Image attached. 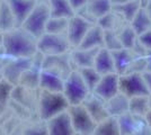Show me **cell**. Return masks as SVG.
Masks as SVG:
<instances>
[{
	"instance_id": "cell-21",
	"label": "cell",
	"mask_w": 151,
	"mask_h": 135,
	"mask_svg": "<svg viewBox=\"0 0 151 135\" xmlns=\"http://www.w3.org/2000/svg\"><path fill=\"white\" fill-rule=\"evenodd\" d=\"M129 103H130V98L123 95L122 92H119L117 95H115L113 98L108 99L106 101V108L108 110V114L115 117L125 114L129 111Z\"/></svg>"
},
{
	"instance_id": "cell-10",
	"label": "cell",
	"mask_w": 151,
	"mask_h": 135,
	"mask_svg": "<svg viewBox=\"0 0 151 135\" xmlns=\"http://www.w3.org/2000/svg\"><path fill=\"white\" fill-rule=\"evenodd\" d=\"M42 68L53 71L58 74L62 76L64 79L67 78V76L71 71L76 69L72 64V61H71L70 52L64 53V54H59V55L43 56Z\"/></svg>"
},
{
	"instance_id": "cell-31",
	"label": "cell",
	"mask_w": 151,
	"mask_h": 135,
	"mask_svg": "<svg viewBox=\"0 0 151 135\" xmlns=\"http://www.w3.org/2000/svg\"><path fill=\"white\" fill-rule=\"evenodd\" d=\"M117 33H119V37H120V41L122 43V46L132 51L134 45L138 42L139 36L138 34L134 32V29L131 27V25L124 26L120 32Z\"/></svg>"
},
{
	"instance_id": "cell-11",
	"label": "cell",
	"mask_w": 151,
	"mask_h": 135,
	"mask_svg": "<svg viewBox=\"0 0 151 135\" xmlns=\"http://www.w3.org/2000/svg\"><path fill=\"white\" fill-rule=\"evenodd\" d=\"M93 92L105 101L113 98L120 92V74L113 72L101 76V80L98 81Z\"/></svg>"
},
{
	"instance_id": "cell-18",
	"label": "cell",
	"mask_w": 151,
	"mask_h": 135,
	"mask_svg": "<svg viewBox=\"0 0 151 135\" xmlns=\"http://www.w3.org/2000/svg\"><path fill=\"white\" fill-rule=\"evenodd\" d=\"M7 2L13 10L18 26H22L34 9L37 0H7Z\"/></svg>"
},
{
	"instance_id": "cell-9",
	"label": "cell",
	"mask_w": 151,
	"mask_h": 135,
	"mask_svg": "<svg viewBox=\"0 0 151 135\" xmlns=\"http://www.w3.org/2000/svg\"><path fill=\"white\" fill-rule=\"evenodd\" d=\"M34 59H35V56L8 60L1 70L2 78L6 79L7 81L10 82L13 86H17L19 84V80H20V77L23 76V73L28 68H31V65L33 64Z\"/></svg>"
},
{
	"instance_id": "cell-29",
	"label": "cell",
	"mask_w": 151,
	"mask_h": 135,
	"mask_svg": "<svg viewBox=\"0 0 151 135\" xmlns=\"http://www.w3.org/2000/svg\"><path fill=\"white\" fill-rule=\"evenodd\" d=\"M120 125L121 135L135 134L137 132V117L132 115L130 111L117 117Z\"/></svg>"
},
{
	"instance_id": "cell-38",
	"label": "cell",
	"mask_w": 151,
	"mask_h": 135,
	"mask_svg": "<svg viewBox=\"0 0 151 135\" xmlns=\"http://www.w3.org/2000/svg\"><path fill=\"white\" fill-rule=\"evenodd\" d=\"M145 121H147V123H148L149 127L151 129V108H150V110L147 113V115H145Z\"/></svg>"
},
{
	"instance_id": "cell-6",
	"label": "cell",
	"mask_w": 151,
	"mask_h": 135,
	"mask_svg": "<svg viewBox=\"0 0 151 135\" xmlns=\"http://www.w3.org/2000/svg\"><path fill=\"white\" fill-rule=\"evenodd\" d=\"M69 114L72 121L73 129L76 134L79 135H91L95 133L97 123L95 122L93 116L89 114L83 104L71 105L69 107Z\"/></svg>"
},
{
	"instance_id": "cell-4",
	"label": "cell",
	"mask_w": 151,
	"mask_h": 135,
	"mask_svg": "<svg viewBox=\"0 0 151 135\" xmlns=\"http://www.w3.org/2000/svg\"><path fill=\"white\" fill-rule=\"evenodd\" d=\"M51 17L50 7L47 0H37L36 5L28 17L23 23V27L40 39L46 29V24Z\"/></svg>"
},
{
	"instance_id": "cell-14",
	"label": "cell",
	"mask_w": 151,
	"mask_h": 135,
	"mask_svg": "<svg viewBox=\"0 0 151 135\" xmlns=\"http://www.w3.org/2000/svg\"><path fill=\"white\" fill-rule=\"evenodd\" d=\"M63 84H64V78L62 76L42 68L40 74L38 89L52 91V92H62Z\"/></svg>"
},
{
	"instance_id": "cell-16",
	"label": "cell",
	"mask_w": 151,
	"mask_h": 135,
	"mask_svg": "<svg viewBox=\"0 0 151 135\" xmlns=\"http://www.w3.org/2000/svg\"><path fill=\"white\" fill-rule=\"evenodd\" d=\"M101 49V47H99ZM99 49H81L76 47L70 51V56L72 64L76 69L86 68V66H94L95 58Z\"/></svg>"
},
{
	"instance_id": "cell-28",
	"label": "cell",
	"mask_w": 151,
	"mask_h": 135,
	"mask_svg": "<svg viewBox=\"0 0 151 135\" xmlns=\"http://www.w3.org/2000/svg\"><path fill=\"white\" fill-rule=\"evenodd\" d=\"M13 84L8 82L6 79H0V115L6 113L9 103L12 101V95L14 90Z\"/></svg>"
},
{
	"instance_id": "cell-30",
	"label": "cell",
	"mask_w": 151,
	"mask_h": 135,
	"mask_svg": "<svg viewBox=\"0 0 151 135\" xmlns=\"http://www.w3.org/2000/svg\"><path fill=\"white\" fill-rule=\"evenodd\" d=\"M78 71L80 72L82 79L85 80V82H86L87 87L89 88V90L93 92L95 89V87L98 84V81L101 80V74L95 69V66L80 68V69H78Z\"/></svg>"
},
{
	"instance_id": "cell-32",
	"label": "cell",
	"mask_w": 151,
	"mask_h": 135,
	"mask_svg": "<svg viewBox=\"0 0 151 135\" xmlns=\"http://www.w3.org/2000/svg\"><path fill=\"white\" fill-rule=\"evenodd\" d=\"M69 24V18L63 17H53L51 16L47 24L45 33H53V34H67Z\"/></svg>"
},
{
	"instance_id": "cell-5",
	"label": "cell",
	"mask_w": 151,
	"mask_h": 135,
	"mask_svg": "<svg viewBox=\"0 0 151 135\" xmlns=\"http://www.w3.org/2000/svg\"><path fill=\"white\" fill-rule=\"evenodd\" d=\"M37 50L43 56L64 54L72 50L67 34L44 33L37 41Z\"/></svg>"
},
{
	"instance_id": "cell-17",
	"label": "cell",
	"mask_w": 151,
	"mask_h": 135,
	"mask_svg": "<svg viewBox=\"0 0 151 135\" xmlns=\"http://www.w3.org/2000/svg\"><path fill=\"white\" fill-rule=\"evenodd\" d=\"M94 66L101 76L116 72L112 51L106 49V47H104V46L101 47L97 52V54H96Z\"/></svg>"
},
{
	"instance_id": "cell-15",
	"label": "cell",
	"mask_w": 151,
	"mask_h": 135,
	"mask_svg": "<svg viewBox=\"0 0 151 135\" xmlns=\"http://www.w3.org/2000/svg\"><path fill=\"white\" fill-rule=\"evenodd\" d=\"M82 9L87 13V18L96 24L97 19L113 10V2L112 0H87V5Z\"/></svg>"
},
{
	"instance_id": "cell-26",
	"label": "cell",
	"mask_w": 151,
	"mask_h": 135,
	"mask_svg": "<svg viewBox=\"0 0 151 135\" xmlns=\"http://www.w3.org/2000/svg\"><path fill=\"white\" fill-rule=\"evenodd\" d=\"M96 135H121L119 119L115 116H108L101 122L97 123L95 133Z\"/></svg>"
},
{
	"instance_id": "cell-36",
	"label": "cell",
	"mask_w": 151,
	"mask_h": 135,
	"mask_svg": "<svg viewBox=\"0 0 151 135\" xmlns=\"http://www.w3.org/2000/svg\"><path fill=\"white\" fill-rule=\"evenodd\" d=\"M69 1L73 8V10H75V13L81 10L82 8H85L87 5V0H69Z\"/></svg>"
},
{
	"instance_id": "cell-2",
	"label": "cell",
	"mask_w": 151,
	"mask_h": 135,
	"mask_svg": "<svg viewBox=\"0 0 151 135\" xmlns=\"http://www.w3.org/2000/svg\"><path fill=\"white\" fill-rule=\"evenodd\" d=\"M70 104L63 92H52L38 89L37 118L46 122L53 116L67 110Z\"/></svg>"
},
{
	"instance_id": "cell-24",
	"label": "cell",
	"mask_w": 151,
	"mask_h": 135,
	"mask_svg": "<svg viewBox=\"0 0 151 135\" xmlns=\"http://www.w3.org/2000/svg\"><path fill=\"white\" fill-rule=\"evenodd\" d=\"M50 7L51 16L70 18L75 15V10L69 0H47Z\"/></svg>"
},
{
	"instance_id": "cell-27",
	"label": "cell",
	"mask_w": 151,
	"mask_h": 135,
	"mask_svg": "<svg viewBox=\"0 0 151 135\" xmlns=\"http://www.w3.org/2000/svg\"><path fill=\"white\" fill-rule=\"evenodd\" d=\"M141 8L140 6V1L139 0H129L122 4H116L113 5V10L115 13L121 14L126 21H131L134 15L137 14L139 9Z\"/></svg>"
},
{
	"instance_id": "cell-1",
	"label": "cell",
	"mask_w": 151,
	"mask_h": 135,
	"mask_svg": "<svg viewBox=\"0 0 151 135\" xmlns=\"http://www.w3.org/2000/svg\"><path fill=\"white\" fill-rule=\"evenodd\" d=\"M37 41L32 33L23 26H17L2 33V49L8 60L18 58H33L38 53Z\"/></svg>"
},
{
	"instance_id": "cell-12",
	"label": "cell",
	"mask_w": 151,
	"mask_h": 135,
	"mask_svg": "<svg viewBox=\"0 0 151 135\" xmlns=\"http://www.w3.org/2000/svg\"><path fill=\"white\" fill-rule=\"evenodd\" d=\"M69 109V108H68ZM64 110L62 113L53 116L49 121H46V129L50 135H75V129L72 121L70 117L69 110Z\"/></svg>"
},
{
	"instance_id": "cell-22",
	"label": "cell",
	"mask_w": 151,
	"mask_h": 135,
	"mask_svg": "<svg viewBox=\"0 0 151 135\" xmlns=\"http://www.w3.org/2000/svg\"><path fill=\"white\" fill-rule=\"evenodd\" d=\"M130 25L138 34V36H140L151 28V15L145 8L141 7L130 21Z\"/></svg>"
},
{
	"instance_id": "cell-33",
	"label": "cell",
	"mask_w": 151,
	"mask_h": 135,
	"mask_svg": "<svg viewBox=\"0 0 151 135\" xmlns=\"http://www.w3.org/2000/svg\"><path fill=\"white\" fill-rule=\"evenodd\" d=\"M104 47L111 51L123 47L119 37V33L116 31H104Z\"/></svg>"
},
{
	"instance_id": "cell-19",
	"label": "cell",
	"mask_w": 151,
	"mask_h": 135,
	"mask_svg": "<svg viewBox=\"0 0 151 135\" xmlns=\"http://www.w3.org/2000/svg\"><path fill=\"white\" fill-rule=\"evenodd\" d=\"M112 54H113L116 73L120 74V76L127 73L131 69V65H132L133 60H134L133 52L129 49L122 47L119 50L112 51Z\"/></svg>"
},
{
	"instance_id": "cell-7",
	"label": "cell",
	"mask_w": 151,
	"mask_h": 135,
	"mask_svg": "<svg viewBox=\"0 0 151 135\" xmlns=\"http://www.w3.org/2000/svg\"><path fill=\"white\" fill-rule=\"evenodd\" d=\"M120 92L129 98L135 96H150L142 72L131 71L120 76Z\"/></svg>"
},
{
	"instance_id": "cell-39",
	"label": "cell",
	"mask_w": 151,
	"mask_h": 135,
	"mask_svg": "<svg viewBox=\"0 0 151 135\" xmlns=\"http://www.w3.org/2000/svg\"><path fill=\"white\" fill-rule=\"evenodd\" d=\"M1 78H2V74H1V72H0V79H1Z\"/></svg>"
},
{
	"instance_id": "cell-23",
	"label": "cell",
	"mask_w": 151,
	"mask_h": 135,
	"mask_svg": "<svg viewBox=\"0 0 151 135\" xmlns=\"http://www.w3.org/2000/svg\"><path fill=\"white\" fill-rule=\"evenodd\" d=\"M17 20L7 0H2L0 4V33L8 32L17 27Z\"/></svg>"
},
{
	"instance_id": "cell-8",
	"label": "cell",
	"mask_w": 151,
	"mask_h": 135,
	"mask_svg": "<svg viewBox=\"0 0 151 135\" xmlns=\"http://www.w3.org/2000/svg\"><path fill=\"white\" fill-rule=\"evenodd\" d=\"M94 24L95 23L85 18L79 14H75L72 17H70L68 29H67V37L69 39L72 49H76L80 45L85 35Z\"/></svg>"
},
{
	"instance_id": "cell-37",
	"label": "cell",
	"mask_w": 151,
	"mask_h": 135,
	"mask_svg": "<svg viewBox=\"0 0 151 135\" xmlns=\"http://www.w3.org/2000/svg\"><path fill=\"white\" fill-rule=\"evenodd\" d=\"M142 74H143V78H145L147 87H148L149 92H150V95H151V71H145V72H142Z\"/></svg>"
},
{
	"instance_id": "cell-13",
	"label": "cell",
	"mask_w": 151,
	"mask_h": 135,
	"mask_svg": "<svg viewBox=\"0 0 151 135\" xmlns=\"http://www.w3.org/2000/svg\"><path fill=\"white\" fill-rule=\"evenodd\" d=\"M82 104L87 108L89 114L93 116L96 123L101 122L103 119H105L106 117L109 116L108 110L106 108V101L101 99V97L95 95L94 92H90Z\"/></svg>"
},
{
	"instance_id": "cell-41",
	"label": "cell",
	"mask_w": 151,
	"mask_h": 135,
	"mask_svg": "<svg viewBox=\"0 0 151 135\" xmlns=\"http://www.w3.org/2000/svg\"><path fill=\"white\" fill-rule=\"evenodd\" d=\"M1 1H2V0H0V4H1Z\"/></svg>"
},
{
	"instance_id": "cell-35",
	"label": "cell",
	"mask_w": 151,
	"mask_h": 135,
	"mask_svg": "<svg viewBox=\"0 0 151 135\" xmlns=\"http://www.w3.org/2000/svg\"><path fill=\"white\" fill-rule=\"evenodd\" d=\"M139 42L148 52H151V28L139 36Z\"/></svg>"
},
{
	"instance_id": "cell-3",
	"label": "cell",
	"mask_w": 151,
	"mask_h": 135,
	"mask_svg": "<svg viewBox=\"0 0 151 135\" xmlns=\"http://www.w3.org/2000/svg\"><path fill=\"white\" fill-rule=\"evenodd\" d=\"M62 92L67 97L70 106L71 105H79L85 101V99L91 92L85 80L82 79L78 69H75L70 72L64 79Z\"/></svg>"
},
{
	"instance_id": "cell-40",
	"label": "cell",
	"mask_w": 151,
	"mask_h": 135,
	"mask_svg": "<svg viewBox=\"0 0 151 135\" xmlns=\"http://www.w3.org/2000/svg\"><path fill=\"white\" fill-rule=\"evenodd\" d=\"M150 106H151V95H150Z\"/></svg>"
},
{
	"instance_id": "cell-20",
	"label": "cell",
	"mask_w": 151,
	"mask_h": 135,
	"mask_svg": "<svg viewBox=\"0 0 151 135\" xmlns=\"http://www.w3.org/2000/svg\"><path fill=\"white\" fill-rule=\"evenodd\" d=\"M104 46V29L99 25L94 24L89 28L78 47L81 49H99Z\"/></svg>"
},
{
	"instance_id": "cell-25",
	"label": "cell",
	"mask_w": 151,
	"mask_h": 135,
	"mask_svg": "<svg viewBox=\"0 0 151 135\" xmlns=\"http://www.w3.org/2000/svg\"><path fill=\"white\" fill-rule=\"evenodd\" d=\"M150 96H135L130 98L129 111L138 117H145L150 110Z\"/></svg>"
},
{
	"instance_id": "cell-34",
	"label": "cell",
	"mask_w": 151,
	"mask_h": 135,
	"mask_svg": "<svg viewBox=\"0 0 151 135\" xmlns=\"http://www.w3.org/2000/svg\"><path fill=\"white\" fill-rule=\"evenodd\" d=\"M116 15L114 10L104 15L99 19H97V25H99L104 31H116Z\"/></svg>"
}]
</instances>
